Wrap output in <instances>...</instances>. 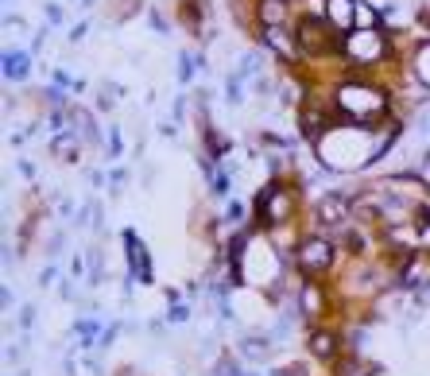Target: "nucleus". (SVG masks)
Returning a JSON list of instances; mask_svg holds the SVG:
<instances>
[{"mask_svg": "<svg viewBox=\"0 0 430 376\" xmlns=\"http://www.w3.org/2000/svg\"><path fill=\"white\" fill-rule=\"evenodd\" d=\"M333 105L345 120L353 124H364V129H376V120L388 113V93L372 86H342L333 93Z\"/></svg>", "mask_w": 430, "mask_h": 376, "instance_id": "obj_2", "label": "nucleus"}, {"mask_svg": "<svg viewBox=\"0 0 430 376\" xmlns=\"http://www.w3.org/2000/svg\"><path fill=\"white\" fill-rule=\"evenodd\" d=\"M318 310H322V295H318L314 283H306L303 288V314H318Z\"/></svg>", "mask_w": 430, "mask_h": 376, "instance_id": "obj_15", "label": "nucleus"}, {"mask_svg": "<svg viewBox=\"0 0 430 376\" xmlns=\"http://www.w3.org/2000/svg\"><path fill=\"white\" fill-rule=\"evenodd\" d=\"M415 78H419L422 86H430V43H422V47L415 50Z\"/></svg>", "mask_w": 430, "mask_h": 376, "instance_id": "obj_14", "label": "nucleus"}, {"mask_svg": "<svg viewBox=\"0 0 430 376\" xmlns=\"http://www.w3.org/2000/svg\"><path fill=\"white\" fill-rule=\"evenodd\" d=\"M256 214L264 225H283L287 214H291V194L283 187H268L260 198H256Z\"/></svg>", "mask_w": 430, "mask_h": 376, "instance_id": "obj_5", "label": "nucleus"}, {"mask_svg": "<svg viewBox=\"0 0 430 376\" xmlns=\"http://www.w3.org/2000/svg\"><path fill=\"white\" fill-rule=\"evenodd\" d=\"M345 218H353V202L345 198V194H326L322 202H318V221L330 229L345 225Z\"/></svg>", "mask_w": 430, "mask_h": 376, "instance_id": "obj_8", "label": "nucleus"}, {"mask_svg": "<svg viewBox=\"0 0 430 376\" xmlns=\"http://www.w3.org/2000/svg\"><path fill=\"white\" fill-rule=\"evenodd\" d=\"M372 24H376V16H372V8H357V28H372Z\"/></svg>", "mask_w": 430, "mask_h": 376, "instance_id": "obj_19", "label": "nucleus"}, {"mask_svg": "<svg viewBox=\"0 0 430 376\" xmlns=\"http://www.w3.org/2000/svg\"><path fill=\"white\" fill-rule=\"evenodd\" d=\"M4 78H12V82H20V78H28V55L24 50H16V55H4Z\"/></svg>", "mask_w": 430, "mask_h": 376, "instance_id": "obj_11", "label": "nucleus"}, {"mask_svg": "<svg viewBox=\"0 0 430 376\" xmlns=\"http://www.w3.org/2000/svg\"><path fill=\"white\" fill-rule=\"evenodd\" d=\"M50 151H55V156H59V159H74V156H78V140H70V136H59V140H55V144H50Z\"/></svg>", "mask_w": 430, "mask_h": 376, "instance_id": "obj_16", "label": "nucleus"}, {"mask_svg": "<svg viewBox=\"0 0 430 376\" xmlns=\"http://www.w3.org/2000/svg\"><path fill=\"white\" fill-rule=\"evenodd\" d=\"M380 368H372V365H345L342 376H376Z\"/></svg>", "mask_w": 430, "mask_h": 376, "instance_id": "obj_18", "label": "nucleus"}, {"mask_svg": "<svg viewBox=\"0 0 430 376\" xmlns=\"http://www.w3.org/2000/svg\"><path fill=\"white\" fill-rule=\"evenodd\" d=\"M326 24L318 20V16H306V20L299 24V35H295V39H299V50H306V55H326V50L337 47V39H333V31L326 28Z\"/></svg>", "mask_w": 430, "mask_h": 376, "instance_id": "obj_4", "label": "nucleus"}, {"mask_svg": "<svg viewBox=\"0 0 430 376\" xmlns=\"http://www.w3.org/2000/svg\"><path fill=\"white\" fill-rule=\"evenodd\" d=\"M422 129H427V132H430V109H427V113H422Z\"/></svg>", "mask_w": 430, "mask_h": 376, "instance_id": "obj_21", "label": "nucleus"}, {"mask_svg": "<svg viewBox=\"0 0 430 376\" xmlns=\"http://www.w3.org/2000/svg\"><path fill=\"white\" fill-rule=\"evenodd\" d=\"M171 322H186V307H175V310H171Z\"/></svg>", "mask_w": 430, "mask_h": 376, "instance_id": "obj_20", "label": "nucleus"}, {"mask_svg": "<svg viewBox=\"0 0 430 376\" xmlns=\"http://www.w3.org/2000/svg\"><path fill=\"white\" fill-rule=\"evenodd\" d=\"M310 353L318 357V361H333V353H337L333 334H310Z\"/></svg>", "mask_w": 430, "mask_h": 376, "instance_id": "obj_12", "label": "nucleus"}, {"mask_svg": "<svg viewBox=\"0 0 430 376\" xmlns=\"http://www.w3.org/2000/svg\"><path fill=\"white\" fill-rule=\"evenodd\" d=\"M388 148V136L384 140H372V129L364 124H330V129L318 136V159L330 163L333 171H353V167H364L372 159Z\"/></svg>", "mask_w": 430, "mask_h": 376, "instance_id": "obj_1", "label": "nucleus"}, {"mask_svg": "<svg viewBox=\"0 0 430 376\" xmlns=\"http://www.w3.org/2000/svg\"><path fill=\"white\" fill-rule=\"evenodd\" d=\"M124 245H128V264H132V276H136L140 283H151V260H147L144 241H140L132 229H124Z\"/></svg>", "mask_w": 430, "mask_h": 376, "instance_id": "obj_9", "label": "nucleus"}, {"mask_svg": "<svg viewBox=\"0 0 430 376\" xmlns=\"http://www.w3.org/2000/svg\"><path fill=\"white\" fill-rule=\"evenodd\" d=\"M241 353L252 357V361H264V357L272 353V341H268V337H245V341H241Z\"/></svg>", "mask_w": 430, "mask_h": 376, "instance_id": "obj_13", "label": "nucleus"}, {"mask_svg": "<svg viewBox=\"0 0 430 376\" xmlns=\"http://www.w3.org/2000/svg\"><path fill=\"white\" fill-rule=\"evenodd\" d=\"M333 264V245L326 237H310V241H303V248H299V267L303 272H326V267Z\"/></svg>", "mask_w": 430, "mask_h": 376, "instance_id": "obj_6", "label": "nucleus"}, {"mask_svg": "<svg viewBox=\"0 0 430 376\" xmlns=\"http://www.w3.org/2000/svg\"><path fill=\"white\" fill-rule=\"evenodd\" d=\"M342 47H345V55H349L357 66H376V62L388 55V39H384L376 28H357V31H349Z\"/></svg>", "mask_w": 430, "mask_h": 376, "instance_id": "obj_3", "label": "nucleus"}, {"mask_svg": "<svg viewBox=\"0 0 430 376\" xmlns=\"http://www.w3.org/2000/svg\"><path fill=\"white\" fill-rule=\"evenodd\" d=\"M264 35H268V43H272V47H279L283 55H291V39L283 35V24H279V28H268Z\"/></svg>", "mask_w": 430, "mask_h": 376, "instance_id": "obj_17", "label": "nucleus"}, {"mask_svg": "<svg viewBox=\"0 0 430 376\" xmlns=\"http://www.w3.org/2000/svg\"><path fill=\"white\" fill-rule=\"evenodd\" d=\"M287 12H291L287 0H260V20H264V28H279L287 20Z\"/></svg>", "mask_w": 430, "mask_h": 376, "instance_id": "obj_10", "label": "nucleus"}, {"mask_svg": "<svg viewBox=\"0 0 430 376\" xmlns=\"http://www.w3.org/2000/svg\"><path fill=\"white\" fill-rule=\"evenodd\" d=\"M357 8L361 0H326V20L333 31H357Z\"/></svg>", "mask_w": 430, "mask_h": 376, "instance_id": "obj_7", "label": "nucleus"}]
</instances>
